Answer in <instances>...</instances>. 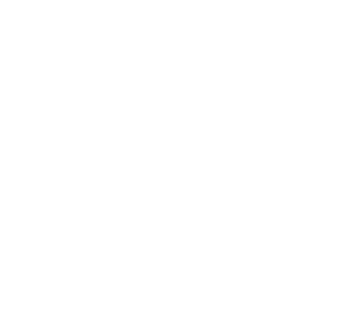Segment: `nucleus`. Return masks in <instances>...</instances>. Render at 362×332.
<instances>
[]
</instances>
